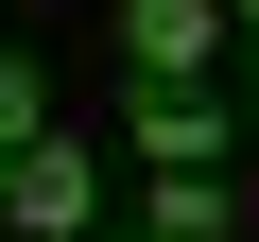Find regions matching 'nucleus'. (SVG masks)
I'll return each instance as SVG.
<instances>
[{"label":"nucleus","instance_id":"obj_3","mask_svg":"<svg viewBox=\"0 0 259 242\" xmlns=\"http://www.w3.org/2000/svg\"><path fill=\"white\" fill-rule=\"evenodd\" d=\"M121 139H139V156H156V173H207V156H225V139H242V121H225V104H207V87H121Z\"/></svg>","mask_w":259,"mask_h":242},{"label":"nucleus","instance_id":"obj_5","mask_svg":"<svg viewBox=\"0 0 259 242\" xmlns=\"http://www.w3.org/2000/svg\"><path fill=\"white\" fill-rule=\"evenodd\" d=\"M18 139H52V69H35V52H0V156H18Z\"/></svg>","mask_w":259,"mask_h":242},{"label":"nucleus","instance_id":"obj_4","mask_svg":"<svg viewBox=\"0 0 259 242\" xmlns=\"http://www.w3.org/2000/svg\"><path fill=\"white\" fill-rule=\"evenodd\" d=\"M121 242H225V173H156Z\"/></svg>","mask_w":259,"mask_h":242},{"label":"nucleus","instance_id":"obj_2","mask_svg":"<svg viewBox=\"0 0 259 242\" xmlns=\"http://www.w3.org/2000/svg\"><path fill=\"white\" fill-rule=\"evenodd\" d=\"M121 69L139 87H207L225 69V0H121Z\"/></svg>","mask_w":259,"mask_h":242},{"label":"nucleus","instance_id":"obj_6","mask_svg":"<svg viewBox=\"0 0 259 242\" xmlns=\"http://www.w3.org/2000/svg\"><path fill=\"white\" fill-rule=\"evenodd\" d=\"M225 18H242V35H259V0H225Z\"/></svg>","mask_w":259,"mask_h":242},{"label":"nucleus","instance_id":"obj_1","mask_svg":"<svg viewBox=\"0 0 259 242\" xmlns=\"http://www.w3.org/2000/svg\"><path fill=\"white\" fill-rule=\"evenodd\" d=\"M0 225H18V242H104V173H87V139H69V121L0 156Z\"/></svg>","mask_w":259,"mask_h":242}]
</instances>
